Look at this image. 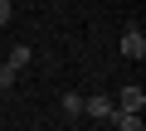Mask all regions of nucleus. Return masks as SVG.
Here are the masks:
<instances>
[{
    "label": "nucleus",
    "instance_id": "1",
    "mask_svg": "<svg viewBox=\"0 0 146 131\" xmlns=\"http://www.w3.org/2000/svg\"><path fill=\"white\" fill-rule=\"evenodd\" d=\"M112 97L107 92H93V97H83V117H93V121H112Z\"/></svg>",
    "mask_w": 146,
    "mask_h": 131
},
{
    "label": "nucleus",
    "instance_id": "2",
    "mask_svg": "<svg viewBox=\"0 0 146 131\" xmlns=\"http://www.w3.org/2000/svg\"><path fill=\"white\" fill-rule=\"evenodd\" d=\"M122 58H136V63L146 58V34H141L136 24H131V29L122 34Z\"/></svg>",
    "mask_w": 146,
    "mask_h": 131
},
{
    "label": "nucleus",
    "instance_id": "3",
    "mask_svg": "<svg viewBox=\"0 0 146 131\" xmlns=\"http://www.w3.org/2000/svg\"><path fill=\"white\" fill-rule=\"evenodd\" d=\"M112 107H117V112H141V107H146V92H141L136 83H127V88L117 92V102H112Z\"/></svg>",
    "mask_w": 146,
    "mask_h": 131
},
{
    "label": "nucleus",
    "instance_id": "4",
    "mask_svg": "<svg viewBox=\"0 0 146 131\" xmlns=\"http://www.w3.org/2000/svg\"><path fill=\"white\" fill-rule=\"evenodd\" d=\"M83 117V97L78 92H63V121H78Z\"/></svg>",
    "mask_w": 146,
    "mask_h": 131
},
{
    "label": "nucleus",
    "instance_id": "5",
    "mask_svg": "<svg viewBox=\"0 0 146 131\" xmlns=\"http://www.w3.org/2000/svg\"><path fill=\"white\" fill-rule=\"evenodd\" d=\"M112 126H122V131H141V112H112Z\"/></svg>",
    "mask_w": 146,
    "mask_h": 131
},
{
    "label": "nucleus",
    "instance_id": "6",
    "mask_svg": "<svg viewBox=\"0 0 146 131\" xmlns=\"http://www.w3.org/2000/svg\"><path fill=\"white\" fill-rule=\"evenodd\" d=\"M29 58H34L29 44H15V49H10V63H15V68H29Z\"/></svg>",
    "mask_w": 146,
    "mask_h": 131
},
{
    "label": "nucleus",
    "instance_id": "7",
    "mask_svg": "<svg viewBox=\"0 0 146 131\" xmlns=\"http://www.w3.org/2000/svg\"><path fill=\"white\" fill-rule=\"evenodd\" d=\"M15 78H20V68L5 58V63H0V88H15Z\"/></svg>",
    "mask_w": 146,
    "mask_h": 131
},
{
    "label": "nucleus",
    "instance_id": "8",
    "mask_svg": "<svg viewBox=\"0 0 146 131\" xmlns=\"http://www.w3.org/2000/svg\"><path fill=\"white\" fill-rule=\"evenodd\" d=\"M0 24H10V0H0Z\"/></svg>",
    "mask_w": 146,
    "mask_h": 131
}]
</instances>
